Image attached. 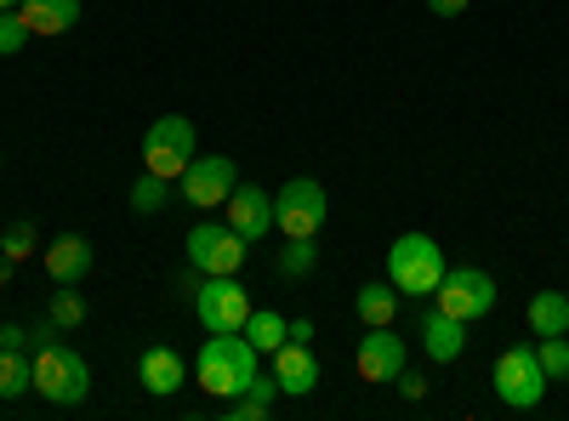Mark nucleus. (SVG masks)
Masks as SVG:
<instances>
[{
	"instance_id": "10",
	"label": "nucleus",
	"mask_w": 569,
	"mask_h": 421,
	"mask_svg": "<svg viewBox=\"0 0 569 421\" xmlns=\"http://www.w3.org/2000/svg\"><path fill=\"white\" fill-rule=\"evenodd\" d=\"M177 182H182V200H188V206H194V211H211V206H228L240 171H233L228 154H194V166H188Z\"/></svg>"
},
{
	"instance_id": "25",
	"label": "nucleus",
	"mask_w": 569,
	"mask_h": 421,
	"mask_svg": "<svg viewBox=\"0 0 569 421\" xmlns=\"http://www.w3.org/2000/svg\"><path fill=\"white\" fill-rule=\"evenodd\" d=\"M34 251H40V228L34 222H12L7 233H0V257H7V262H23Z\"/></svg>"
},
{
	"instance_id": "24",
	"label": "nucleus",
	"mask_w": 569,
	"mask_h": 421,
	"mask_svg": "<svg viewBox=\"0 0 569 421\" xmlns=\"http://www.w3.org/2000/svg\"><path fill=\"white\" fill-rule=\"evenodd\" d=\"M536 359L547 382H569V337H536Z\"/></svg>"
},
{
	"instance_id": "15",
	"label": "nucleus",
	"mask_w": 569,
	"mask_h": 421,
	"mask_svg": "<svg viewBox=\"0 0 569 421\" xmlns=\"http://www.w3.org/2000/svg\"><path fill=\"white\" fill-rule=\"evenodd\" d=\"M421 353L433 359V364H456V359L467 353V324H461V319H450L445 308L421 313Z\"/></svg>"
},
{
	"instance_id": "7",
	"label": "nucleus",
	"mask_w": 569,
	"mask_h": 421,
	"mask_svg": "<svg viewBox=\"0 0 569 421\" xmlns=\"http://www.w3.org/2000/svg\"><path fill=\"white\" fill-rule=\"evenodd\" d=\"M194 319L211 331H246L251 319V291L233 273H206V285H194Z\"/></svg>"
},
{
	"instance_id": "14",
	"label": "nucleus",
	"mask_w": 569,
	"mask_h": 421,
	"mask_svg": "<svg viewBox=\"0 0 569 421\" xmlns=\"http://www.w3.org/2000/svg\"><path fill=\"white\" fill-rule=\"evenodd\" d=\"M40 262H46V273H52V285H80V279L91 273V240L86 233H58V240L40 245Z\"/></svg>"
},
{
	"instance_id": "23",
	"label": "nucleus",
	"mask_w": 569,
	"mask_h": 421,
	"mask_svg": "<svg viewBox=\"0 0 569 421\" xmlns=\"http://www.w3.org/2000/svg\"><path fill=\"white\" fill-rule=\"evenodd\" d=\"M273 268H279L284 279H308V273L319 268V245H313V240H284L279 257H273Z\"/></svg>"
},
{
	"instance_id": "17",
	"label": "nucleus",
	"mask_w": 569,
	"mask_h": 421,
	"mask_svg": "<svg viewBox=\"0 0 569 421\" xmlns=\"http://www.w3.org/2000/svg\"><path fill=\"white\" fill-rule=\"evenodd\" d=\"M18 18L29 34H69L80 23V0H18Z\"/></svg>"
},
{
	"instance_id": "33",
	"label": "nucleus",
	"mask_w": 569,
	"mask_h": 421,
	"mask_svg": "<svg viewBox=\"0 0 569 421\" xmlns=\"http://www.w3.org/2000/svg\"><path fill=\"white\" fill-rule=\"evenodd\" d=\"M0 12H18V0H0Z\"/></svg>"
},
{
	"instance_id": "9",
	"label": "nucleus",
	"mask_w": 569,
	"mask_h": 421,
	"mask_svg": "<svg viewBox=\"0 0 569 421\" xmlns=\"http://www.w3.org/2000/svg\"><path fill=\"white\" fill-rule=\"evenodd\" d=\"M182 245H188V262H194V273H240V268H246V251H251L228 222H194Z\"/></svg>"
},
{
	"instance_id": "19",
	"label": "nucleus",
	"mask_w": 569,
	"mask_h": 421,
	"mask_svg": "<svg viewBox=\"0 0 569 421\" xmlns=\"http://www.w3.org/2000/svg\"><path fill=\"white\" fill-rule=\"evenodd\" d=\"M353 313H359V324H393V313H399L393 279H370V285H359L353 291Z\"/></svg>"
},
{
	"instance_id": "29",
	"label": "nucleus",
	"mask_w": 569,
	"mask_h": 421,
	"mask_svg": "<svg viewBox=\"0 0 569 421\" xmlns=\"http://www.w3.org/2000/svg\"><path fill=\"white\" fill-rule=\"evenodd\" d=\"M472 7V0H427V12H433V18H461Z\"/></svg>"
},
{
	"instance_id": "5",
	"label": "nucleus",
	"mask_w": 569,
	"mask_h": 421,
	"mask_svg": "<svg viewBox=\"0 0 569 421\" xmlns=\"http://www.w3.org/2000/svg\"><path fill=\"white\" fill-rule=\"evenodd\" d=\"M188 166H194V120L188 114H160L149 131H142V171L177 182Z\"/></svg>"
},
{
	"instance_id": "26",
	"label": "nucleus",
	"mask_w": 569,
	"mask_h": 421,
	"mask_svg": "<svg viewBox=\"0 0 569 421\" xmlns=\"http://www.w3.org/2000/svg\"><path fill=\"white\" fill-rule=\"evenodd\" d=\"M58 319V331H80L86 324V297L74 291V285H58V297H52V308H46Z\"/></svg>"
},
{
	"instance_id": "31",
	"label": "nucleus",
	"mask_w": 569,
	"mask_h": 421,
	"mask_svg": "<svg viewBox=\"0 0 569 421\" xmlns=\"http://www.w3.org/2000/svg\"><path fill=\"white\" fill-rule=\"evenodd\" d=\"M284 337H291V342H313V319H291V324H284Z\"/></svg>"
},
{
	"instance_id": "27",
	"label": "nucleus",
	"mask_w": 569,
	"mask_h": 421,
	"mask_svg": "<svg viewBox=\"0 0 569 421\" xmlns=\"http://www.w3.org/2000/svg\"><path fill=\"white\" fill-rule=\"evenodd\" d=\"M29 46V23L18 12H0V58H18Z\"/></svg>"
},
{
	"instance_id": "3",
	"label": "nucleus",
	"mask_w": 569,
	"mask_h": 421,
	"mask_svg": "<svg viewBox=\"0 0 569 421\" xmlns=\"http://www.w3.org/2000/svg\"><path fill=\"white\" fill-rule=\"evenodd\" d=\"M388 279L399 297H433L445 279V251L433 233H399L388 245Z\"/></svg>"
},
{
	"instance_id": "32",
	"label": "nucleus",
	"mask_w": 569,
	"mask_h": 421,
	"mask_svg": "<svg viewBox=\"0 0 569 421\" xmlns=\"http://www.w3.org/2000/svg\"><path fill=\"white\" fill-rule=\"evenodd\" d=\"M12 268H18V262H7V257H0V285H7V279H12Z\"/></svg>"
},
{
	"instance_id": "20",
	"label": "nucleus",
	"mask_w": 569,
	"mask_h": 421,
	"mask_svg": "<svg viewBox=\"0 0 569 421\" xmlns=\"http://www.w3.org/2000/svg\"><path fill=\"white\" fill-rule=\"evenodd\" d=\"M34 393V359L23 348H0V399Z\"/></svg>"
},
{
	"instance_id": "8",
	"label": "nucleus",
	"mask_w": 569,
	"mask_h": 421,
	"mask_svg": "<svg viewBox=\"0 0 569 421\" xmlns=\"http://www.w3.org/2000/svg\"><path fill=\"white\" fill-rule=\"evenodd\" d=\"M433 308H445L450 319L472 324V319H485L496 308V279L485 268H445L439 279V291H433Z\"/></svg>"
},
{
	"instance_id": "12",
	"label": "nucleus",
	"mask_w": 569,
	"mask_h": 421,
	"mask_svg": "<svg viewBox=\"0 0 569 421\" xmlns=\"http://www.w3.org/2000/svg\"><path fill=\"white\" fill-rule=\"evenodd\" d=\"M228 228L240 233L246 245H257L262 233H273V194L257 189V182H233V194H228Z\"/></svg>"
},
{
	"instance_id": "4",
	"label": "nucleus",
	"mask_w": 569,
	"mask_h": 421,
	"mask_svg": "<svg viewBox=\"0 0 569 421\" xmlns=\"http://www.w3.org/2000/svg\"><path fill=\"white\" fill-rule=\"evenodd\" d=\"M490 382H496V399L507 404V410H536L541 399H547V370H541V359H536V342H512L501 359H496V370H490Z\"/></svg>"
},
{
	"instance_id": "18",
	"label": "nucleus",
	"mask_w": 569,
	"mask_h": 421,
	"mask_svg": "<svg viewBox=\"0 0 569 421\" xmlns=\"http://www.w3.org/2000/svg\"><path fill=\"white\" fill-rule=\"evenodd\" d=\"M525 319H530V337H569V297L563 291H536Z\"/></svg>"
},
{
	"instance_id": "22",
	"label": "nucleus",
	"mask_w": 569,
	"mask_h": 421,
	"mask_svg": "<svg viewBox=\"0 0 569 421\" xmlns=\"http://www.w3.org/2000/svg\"><path fill=\"white\" fill-rule=\"evenodd\" d=\"M166 206H171V182L154 177V171H142V177L131 182V211H137V217H154V211H166Z\"/></svg>"
},
{
	"instance_id": "21",
	"label": "nucleus",
	"mask_w": 569,
	"mask_h": 421,
	"mask_svg": "<svg viewBox=\"0 0 569 421\" xmlns=\"http://www.w3.org/2000/svg\"><path fill=\"white\" fill-rule=\"evenodd\" d=\"M246 337H251V348H257V353H279V348H284V319H279L273 308H251Z\"/></svg>"
},
{
	"instance_id": "30",
	"label": "nucleus",
	"mask_w": 569,
	"mask_h": 421,
	"mask_svg": "<svg viewBox=\"0 0 569 421\" xmlns=\"http://www.w3.org/2000/svg\"><path fill=\"white\" fill-rule=\"evenodd\" d=\"M23 342H29L23 324H0V348H23Z\"/></svg>"
},
{
	"instance_id": "2",
	"label": "nucleus",
	"mask_w": 569,
	"mask_h": 421,
	"mask_svg": "<svg viewBox=\"0 0 569 421\" xmlns=\"http://www.w3.org/2000/svg\"><path fill=\"white\" fill-rule=\"evenodd\" d=\"M34 393H40L46 404H58V410L86 404V393H91V364H86L69 342L34 348Z\"/></svg>"
},
{
	"instance_id": "28",
	"label": "nucleus",
	"mask_w": 569,
	"mask_h": 421,
	"mask_svg": "<svg viewBox=\"0 0 569 421\" xmlns=\"http://www.w3.org/2000/svg\"><path fill=\"white\" fill-rule=\"evenodd\" d=\"M393 382H399V393H405V399H427V377H416V370H399Z\"/></svg>"
},
{
	"instance_id": "11",
	"label": "nucleus",
	"mask_w": 569,
	"mask_h": 421,
	"mask_svg": "<svg viewBox=\"0 0 569 421\" xmlns=\"http://www.w3.org/2000/svg\"><path fill=\"white\" fill-rule=\"evenodd\" d=\"M353 364H359L365 382H393L405 370V337H393V324H365Z\"/></svg>"
},
{
	"instance_id": "6",
	"label": "nucleus",
	"mask_w": 569,
	"mask_h": 421,
	"mask_svg": "<svg viewBox=\"0 0 569 421\" xmlns=\"http://www.w3.org/2000/svg\"><path fill=\"white\" fill-rule=\"evenodd\" d=\"M325 217H330V194L319 189L313 177H291L273 194V228L284 233V240H319Z\"/></svg>"
},
{
	"instance_id": "16",
	"label": "nucleus",
	"mask_w": 569,
	"mask_h": 421,
	"mask_svg": "<svg viewBox=\"0 0 569 421\" xmlns=\"http://www.w3.org/2000/svg\"><path fill=\"white\" fill-rule=\"evenodd\" d=\"M137 382L149 388L154 399H171V393L188 382V359H182L177 348H142V359H137Z\"/></svg>"
},
{
	"instance_id": "1",
	"label": "nucleus",
	"mask_w": 569,
	"mask_h": 421,
	"mask_svg": "<svg viewBox=\"0 0 569 421\" xmlns=\"http://www.w3.org/2000/svg\"><path fill=\"white\" fill-rule=\"evenodd\" d=\"M257 348L246 331H211L206 348L194 353V382L211 393V399H233V393H246L251 377H257Z\"/></svg>"
},
{
	"instance_id": "13",
	"label": "nucleus",
	"mask_w": 569,
	"mask_h": 421,
	"mask_svg": "<svg viewBox=\"0 0 569 421\" xmlns=\"http://www.w3.org/2000/svg\"><path fill=\"white\" fill-rule=\"evenodd\" d=\"M273 377H279V393L284 399H308L319 388V359H313V342H291L284 337V348L273 353Z\"/></svg>"
}]
</instances>
